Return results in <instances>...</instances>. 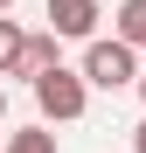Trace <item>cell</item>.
I'll return each mask as SVG.
<instances>
[{
	"label": "cell",
	"instance_id": "cell-10",
	"mask_svg": "<svg viewBox=\"0 0 146 153\" xmlns=\"http://www.w3.org/2000/svg\"><path fill=\"white\" fill-rule=\"evenodd\" d=\"M0 125H7V91H0Z\"/></svg>",
	"mask_w": 146,
	"mask_h": 153
},
{
	"label": "cell",
	"instance_id": "cell-6",
	"mask_svg": "<svg viewBox=\"0 0 146 153\" xmlns=\"http://www.w3.org/2000/svg\"><path fill=\"white\" fill-rule=\"evenodd\" d=\"M0 153H56V132L49 125H21V132L0 139Z\"/></svg>",
	"mask_w": 146,
	"mask_h": 153
},
{
	"label": "cell",
	"instance_id": "cell-8",
	"mask_svg": "<svg viewBox=\"0 0 146 153\" xmlns=\"http://www.w3.org/2000/svg\"><path fill=\"white\" fill-rule=\"evenodd\" d=\"M132 153H146V118H139V125H132Z\"/></svg>",
	"mask_w": 146,
	"mask_h": 153
},
{
	"label": "cell",
	"instance_id": "cell-2",
	"mask_svg": "<svg viewBox=\"0 0 146 153\" xmlns=\"http://www.w3.org/2000/svg\"><path fill=\"white\" fill-rule=\"evenodd\" d=\"M77 70H84L90 91H132V84H139V49H125L118 35H111V42L97 35V42H84V63H77Z\"/></svg>",
	"mask_w": 146,
	"mask_h": 153
},
{
	"label": "cell",
	"instance_id": "cell-4",
	"mask_svg": "<svg viewBox=\"0 0 146 153\" xmlns=\"http://www.w3.org/2000/svg\"><path fill=\"white\" fill-rule=\"evenodd\" d=\"M56 63H63V42L42 28V35H28V42H21V70H14V76H28V84H35V76H49Z\"/></svg>",
	"mask_w": 146,
	"mask_h": 153
},
{
	"label": "cell",
	"instance_id": "cell-7",
	"mask_svg": "<svg viewBox=\"0 0 146 153\" xmlns=\"http://www.w3.org/2000/svg\"><path fill=\"white\" fill-rule=\"evenodd\" d=\"M21 42H28V28L0 14V76H14V70H21Z\"/></svg>",
	"mask_w": 146,
	"mask_h": 153
},
{
	"label": "cell",
	"instance_id": "cell-3",
	"mask_svg": "<svg viewBox=\"0 0 146 153\" xmlns=\"http://www.w3.org/2000/svg\"><path fill=\"white\" fill-rule=\"evenodd\" d=\"M97 21H104L97 0H49V35L56 42H97Z\"/></svg>",
	"mask_w": 146,
	"mask_h": 153
},
{
	"label": "cell",
	"instance_id": "cell-1",
	"mask_svg": "<svg viewBox=\"0 0 146 153\" xmlns=\"http://www.w3.org/2000/svg\"><path fill=\"white\" fill-rule=\"evenodd\" d=\"M35 111H42V125H77V118L90 111V84H84V70L56 63L49 76H35Z\"/></svg>",
	"mask_w": 146,
	"mask_h": 153
},
{
	"label": "cell",
	"instance_id": "cell-9",
	"mask_svg": "<svg viewBox=\"0 0 146 153\" xmlns=\"http://www.w3.org/2000/svg\"><path fill=\"white\" fill-rule=\"evenodd\" d=\"M132 91H139V105H146V63H139V84H132Z\"/></svg>",
	"mask_w": 146,
	"mask_h": 153
},
{
	"label": "cell",
	"instance_id": "cell-11",
	"mask_svg": "<svg viewBox=\"0 0 146 153\" xmlns=\"http://www.w3.org/2000/svg\"><path fill=\"white\" fill-rule=\"evenodd\" d=\"M0 14H14V0H0Z\"/></svg>",
	"mask_w": 146,
	"mask_h": 153
},
{
	"label": "cell",
	"instance_id": "cell-5",
	"mask_svg": "<svg viewBox=\"0 0 146 153\" xmlns=\"http://www.w3.org/2000/svg\"><path fill=\"white\" fill-rule=\"evenodd\" d=\"M111 35L125 42V49H146V0H118V14H111Z\"/></svg>",
	"mask_w": 146,
	"mask_h": 153
}]
</instances>
